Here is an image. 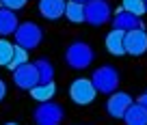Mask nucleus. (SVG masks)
Wrapping results in <instances>:
<instances>
[{"label": "nucleus", "mask_w": 147, "mask_h": 125, "mask_svg": "<svg viewBox=\"0 0 147 125\" xmlns=\"http://www.w3.org/2000/svg\"><path fill=\"white\" fill-rule=\"evenodd\" d=\"M106 50L113 56H123L125 54V33L123 30L113 28V30L106 35Z\"/></svg>", "instance_id": "nucleus-12"}, {"label": "nucleus", "mask_w": 147, "mask_h": 125, "mask_svg": "<svg viewBox=\"0 0 147 125\" xmlns=\"http://www.w3.org/2000/svg\"><path fill=\"white\" fill-rule=\"evenodd\" d=\"M121 9H125V11H130V13L143 17V15L147 13V2L145 0H123V2H121Z\"/></svg>", "instance_id": "nucleus-19"}, {"label": "nucleus", "mask_w": 147, "mask_h": 125, "mask_svg": "<svg viewBox=\"0 0 147 125\" xmlns=\"http://www.w3.org/2000/svg\"><path fill=\"white\" fill-rule=\"evenodd\" d=\"M5 125H20V123H5Z\"/></svg>", "instance_id": "nucleus-25"}, {"label": "nucleus", "mask_w": 147, "mask_h": 125, "mask_svg": "<svg viewBox=\"0 0 147 125\" xmlns=\"http://www.w3.org/2000/svg\"><path fill=\"white\" fill-rule=\"evenodd\" d=\"M134 104L132 95L130 93H123V91H115L108 95V102H106V112H108L113 119H123L128 108Z\"/></svg>", "instance_id": "nucleus-5"}, {"label": "nucleus", "mask_w": 147, "mask_h": 125, "mask_svg": "<svg viewBox=\"0 0 147 125\" xmlns=\"http://www.w3.org/2000/svg\"><path fill=\"white\" fill-rule=\"evenodd\" d=\"M26 5V0H0V7H5V9H11V11H20L24 9Z\"/></svg>", "instance_id": "nucleus-21"}, {"label": "nucleus", "mask_w": 147, "mask_h": 125, "mask_svg": "<svg viewBox=\"0 0 147 125\" xmlns=\"http://www.w3.org/2000/svg\"><path fill=\"white\" fill-rule=\"evenodd\" d=\"M63 119V108L54 102H43L35 110V125H59Z\"/></svg>", "instance_id": "nucleus-6"}, {"label": "nucleus", "mask_w": 147, "mask_h": 125, "mask_svg": "<svg viewBox=\"0 0 147 125\" xmlns=\"http://www.w3.org/2000/svg\"><path fill=\"white\" fill-rule=\"evenodd\" d=\"M35 65H37V71H39L41 82H52V80H54V67H52V63L48 58L35 60Z\"/></svg>", "instance_id": "nucleus-17"}, {"label": "nucleus", "mask_w": 147, "mask_h": 125, "mask_svg": "<svg viewBox=\"0 0 147 125\" xmlns=\"http://www.w3.org/2000/svg\"><path fill=\"white\" fill-rule=\"evenodd\" d=\"M18 26H20V22H18V15H15V11L0 7V37H9V35H15Z\"/></svg>", "instance_id": "nucleus-13"}, {"label": "nucleus", "mask_w": 147, "mask_h": 125, "mask_svg": "<svg viewBox=\"0 0 147 125\" xmlns=\"http://www.w3.org/2000/svg\"><path fill=\"white\" fill-rule=\"evenodd\" d=\"M56 93V84L54 82H39L37 86L30 88V97L35 99V102L43 104V102H50L52 97H54Z\"/></svg>", "instance_id": "nucleus-14"}, {"label": "nucleus", "mask_w": 147, "mask_h": 125, "mask_svg": "<svg viewBox=\"0 0 147 125\" xmlns=\"http://www.w3.org/2000/svg\"><path fill=\"white\" fill-rule=\"evenodd\" d=\"M65 60L71 69H87L93 63V50L84 41H74L65 52Z\"/></svg>", "instance_id": "nucleus-2"}, {"label": "nucleus", "mask_w": 147, "mask_h": 125, "mask_svg": "<svg viewBox=\"0 0 147 125\" xmlns=\"http://www.w3.org/2000/svg\"><path fill=\"white\" fill-rule=\"evenodd\" d=\"M97 95V88L93 84V80L89 78H76L69 86V97H71L74 104H78V106H89L93 104Z\"/></svg>", "instance_id": "nucleus-3"}, {"label": "nucleus", "mask_w": 147, "mask_h": 125, "mask_svg": "<svg viewBox=\"0 0 147 125\" xmlns=\"http://www.w3.org/2000/svg\"><path fill=\"white\" fill-rule=\"evenodd\" d=\"M145 2H147V0H145Z\"/></svg>", "instance_id": "nucleus-26"}, {"label": "nucleus", "mask_w": 147, "mask_h": 125, "mask_svg": "<svg viewBox=\"0 0 147 125\" xmlns=\"http://www.w3.org/2000/svg\"><path fill=\"white\" fill-rule=\"evenodd\" d=\"M136 102H138V104H141V106H143V108H145V110H147V91L143 93V95H141V97L136 99Z\"/></svg>", "instance_id": "nucleus-22"}, {"label": "nucleus", "mask_w": 147, "mask_h": 125, "mask_svg": "<svg viewBox=\"0 0 147 125\" xmlns=\"http://www.w3.org/2000/svg\"><path fill=\"white\" fill-rule=\"evenodd\" d=\"M13 82L18 84L20 88H26V91H30L32 86H37V84L41 82L39 71H37V65L35 63H24V65H20L18 69L13 71Z\"/></svg>", "instance_id": "nucleus-8"}, {"label": "nucleus", "mask_w": 147, "mask_h": 125, "mask_svg": "<svg viewBox=\"0 0 147 125\" xmlns=\"http://www.w3.org/2000/svg\"><path fill=\"white\" fill-rule=\"evenodd\" d=\"M15 45L11 41H7L5 37H0V65H9L11 63V56H13Z\"/></svg>", "instance_id": "nucleus-20"}, {"label": "nucleus", "mask_w": 147, "mask_h": 125, "mask_svg": "<svg viewBox=\"0 0 147 125\" xmlns=\"http://www.w3.org/2000/svg\"><path fill=\"white\" fill-rule=\"evenodd\" d=\"M5 95H7V84L2 82V80H0V102L5 99Z\"/></svg>", "instance_id": "nucleus-23"}, {"label": "nucleus", "mask_w": 147, "mask_h": 125, "mask_svg": "<svg viewBox=\"0 0 147 125\" xmlns=\"http://www.w3.org/2000/svg\"><path fill=\"white\" fill-rule=\"evenodd\" d=\"M41 39H43V33L35 22H22L15 30V43L22 45L24 50H35L41 43Z\"/></svg>", "instance_id": "nucleus-4"}, {"label": "nucleus", "mask_w": 147, "mask_h": 125, "mask_svg": "<svg viewBox=\"0 0 147 125\" xmlns=\"http://www.w3.org/2000/svg\"><path fill=\"white\" fill-rule=\"evenodd\" d=\"M84 9H87V22L91 26H102L110 19V5L106 0H89Z\"/></svg>", "instance_id": "nucleus-9"}, {"label": "nucleus", "mask_w": 147, "mask_h": 125, "mask_svg": "<svg viewBox=\"0 0 147 125\" xmlns=\"http://www.w3.org/2000/svg\"><path fill=\"white\" fill-rule=\"evenodd\" d=\"M145 52H147V30H145V26L128 30L125 33V54L143 56Z\"/></svg>", "instance_id": "nucleus-7"}, {"label": "nucleus", "mask_w": 147, "mask_h": 125, "mask_svg": "<svg viewBox=\"0 0 147 125\" xmlns=\"http://www.w3.org/2000/svg\"><path fill=\"white\" fill-rule=\"evenodd\" d=\"M138 26H143L138 15L130 13V11H125V9H117L115 17H113V28L128 33V30H134V28H138Z\"/></svg>", "instance_id": "nucleus-10"}, {"label": "nucleus", "mask_w": 147, "mask_h": 125, "mask_svg": "<svg viewBox=\"0 0 147 125\" xmlns=\"http://www.w3.org/2000/svg\"><path fill=\"white\" fill-rule=\"evenodd\" d=\"M93 84H95L97 93H104V95H110V93H115L117 86H119V71L115 67L110 65H102L93 71L91 76Z\"/></svg>", "instance_id": "nucleus-1"}, {"label": "nucleus", "mask_w": 147, "mask_h": 125, "mask_svg": "<svg viewBox=\"0 0 147 125\" xmlns=\"http://www.w3.org/2000/svg\"><path fill=\"white\" fill-rule=\"evenodd\" d=\"M24 63H28V50H24L22 45H18L15 43V50H13V56H11V63L7 67H9L11 71H15L20 65H24Z\"/></svg>", "instance_id": "nucleus-18"}, {"label": "nucleus", "mask_w": 147, "mask_h": 125, "mask_svg": "<svg viewBox=\"0 0 147 125\" xmlns=\"http://www.w3.org/2000/svg\"><path fill=\"white\" fill-rule=\"evenodd\" d=\"M65 7H67L65 0H39V13H41L46 19H50V22L63 17Z\"/></svg>", "instance_id": "nucleus-11"}, {"label": "nucleus", "mask_w": 147, "mask_h": 125, "mask_svg": "<svg viewBox=\"0 0 147 125\" xmlns=\"http://www.w3.org/2000/svg\"><path fill=\"white\" fill-rule=\"evenodd\" d=\"M76 2H82V5H87V2H89V0H76Z\"/></svg>", "instance_id": "nucleus-24"}, {"label": "nucleus", "mask_w": 147, "mask_h": 125, "mask_svg": "<svg viewBox=\"0 0 147 125\" xmlns=\"http://www.w3.org/2000/svg\"><path fill=\"white\" fill-rule=\"evenodd\" d=\"M65 17H67L71 24H82V22H87V9H84L82 2L67 0V7H65Z\"/></svg>", "instance_id": "nucleus-15"}, {"label": "nucleus", "mask_w": 147, "mask_h": 125, "mask_svg": "<svg viewBox=\"0 0 147 125\" xmlns=\"http://www.w3.org/2000/svg\"><path fill=\"white\" fill-rule=\"evenodd\" d=\"M123 121H125V125H147V110L138 102H134L132 106L128 108Z\"/></svg>", "instance_id": "nucleus-16"}]
</instances>
